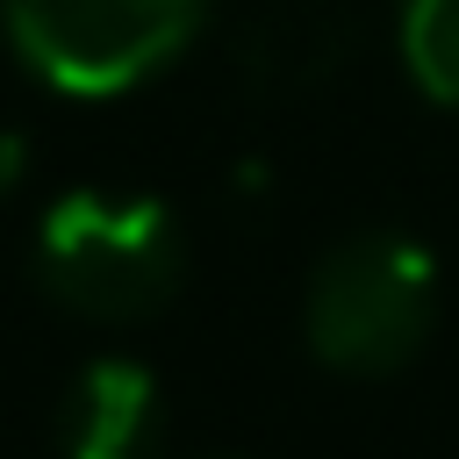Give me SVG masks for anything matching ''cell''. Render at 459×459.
<instances>
[{
  "instance_id": "cell-1",
  "label": "cell",
  "mask_w": 459,
  "mask_h": 459,
  "mask_svg": "<svg viewBox=\"0 0 459 459\" xmlns=\"http://www.w3.org/2000/svg\"><path fill=\"white\" fill-rule=\"evenodd\" d=\"M36 287L86 323H136L186 280V237L151 194H65L29 237Z\"/></svg>"
},
{
  "instance_id": "cell-2",
  "label": "cell",
  "mask_w": 459,
  "mask_h": 459,
  "mask_svg": "<svg viewBox=\"0 0 459 459\" xmlns=\"http://www.w3.org/2000/svg\"><path fill=\"white\" fill-rule=\"evenodd\" d=\"M308 351L351 380L402 373L430 344L437 316V265L402 230H359L330 244L308 280Z\"/></svg>"
},
{
  "instance_id": "cell-3",
  "label": "cell",
  "mask_w": 459,
  "mask_h": 459,
  "mask_svg": "<svg viewBox=\"0 0 459 459\" xmlns=\"http://www.w3.org/2000/svg\"><path fill=\"white\" fill-rule=\"evenodd\" d=\"M208 22V0H0L14 57L79 100L158 79Z\"/></svg>"
},
{
  "instance_id": "cell-4",
  "label": "cell",
  "mask_w": 459,
  "mask_h": 459,
  "mask_svg": "<svg viewBox=\"0 0 459 459\" xmlns=\"http://www.w3.org/2000/svg\"><path fill=\"white\" fill-rule=\"evenodd\" d=\"M158 452V380L136 359H93L57 402V459H151Z\"/></svg>"
},
{
  "instance_id": "cell-5",
  "label": "cell",
  "mask_w": 459,
  "mask_h": 459,
  "mask_svg": "<svg viewBox=\"0 0 459 459\" xmlns=\"http://www.w3.org/2000/svg\"><path fill=\"white\" fill-rule=\"evenodd\" d=\"M402 65L409 79L459 115V0H402Z\"/></svg>"
},
{
  "instance_id": "cell-6",
  "label": "cell",
  "mask_w": 459,
  "mask_h": 459,
  "mask_svg": "<svg viewBox=\"0 0 459 459\" xmlns=\"http://www.w3.org/2000/svg\"><path fill=\"white\" fill-rule=\"evenodd\" d=\"M22 172H29V151H22V136H14V129H0V201L22 186Z\"/></svg>"
}]
</instances>
